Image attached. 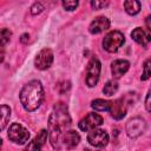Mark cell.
<instances>
[{"label":"cell","mask_w":151,"mask_h":151,"mask_svg":"<svg viewBox=\"0 0 151 151\" xmlns=\"http://www.w3.org/2000/svg\"><path fill=\"white\" fill-rule=\"evenodd\" d=\"M145 107H146V111L147 112H150V110H151V107H150V91L147 92V94H146V99H145Z\"/></svg>","instance_id":"obj_25"},{"label":"cell","mask_w":151,"mask_h":151,"mask_svg":"<svg viewBox=\"0 0 151 151\" xmlns=\"http://www.w3.org/2000/svg\"><path fill=\"white\" fill-rule=\"evenodd\" d=\"M71 125V117L67 110V106L64 103H58L50 118H48V126L51 130V134H57L60 133Z\"/></svg>","instance_id":"obj_2"},{"label":"cell","mask_w":151,"mask_h":151,"mask_svg":"<svg viewBox=\"0 0 151 151\" xmlns=\"http://www.w3.org/2000/svg\"><path fill=\"white\" fill-rule=\"evenodd\" d=\"M53 63V52L51 48H42L35 57L34 59V66L38 68V70H41V71H45L47 68L51 67Z\"/></svg>","instance_id":"obj_8"},{"label":"cell","mask_w":151,"mask_h":151,"mask_svg":"<svg viewBox=\"0 0 151 151\" xmlns=\"http://www.w3.org/2000/svg\"><path fill=\"white\" fill-rule=\"evenodd\" d=\"M61 2L66 11H74L79 5V0H61Z\"/></svg>","instance_id":"obj_21"},{"label":"cell","mask_w":151,"mask_h":151,"mask_svg":"<svg viewBox=\"0 0 151 151\" xmlns=\"http://www.w3.org/2000/svg\"><path fill=\"white\" fill-rule=\"evenodd\" d=\"M124 42H125L124 34L119 31H112L107 33L103 39V47L109 53H114L123 46Z\"/></svg>","instance_id":"obj_4"},{"label":"cell","mask_w":151,"mask_h":151,"mask_svg":"<svg viewBox=\"0 0 151 151\" xmlns=\"http://www.w3.org/2000/svg\"><path fill=\"white\" fill-rule=\"evenodd\" d=\"M42 9H44L42 4H41V2H35V4L31 7V13H32L33 15H37V14L41 13V12H42Z\"/></svg>","instance_id":"obj_24"},{"label":"cell","mask_w":151,"mask_h":151,"mask_svg":"<svg viewBox=\"0 0 151 151\" xmlns=\"http://www.w3.org/2000/svg\"><path fill=\"white\" fill-rule=\"evenodd\" d=\"M150 58L149 59H146L145 60V63H144V72H143V74H142V80H147L149 78H150V76H151V71H150Z\"/></svg>","instance_id":"obj_23"},{"label":"cell","mask_w":151,"mask_h":151,"mask_svg":"<svg viewBox=\"0 0 151 151\" xmlns=\"http://www.w3.org/2000/svg\"><path fill=\"white\" fill-rule=\"evenodd\" d=\"M103 122H104V119L100 114L92 112V113H88L87 116H85L78 123V126L81 131H91V130L100 126L103 124Z\"/></svg>","instance_id":"obj_9"},{"label":"cell","mask_w":151,"mask_h":151,"mask_svg":"<svg viewBox=\"0 0 151 151\" xmlns=\"http://www.w3.org/2000/svg\"><path fill=\"white\" fill-rule=\"evenodd\" d=\"M8 138L15 144H25L29 139V132L19 123H13L8 129Z\"/></svg>","instance_id":"obj_5"},{"label":"cell","mask_w":151,"mask_h":151,"mask_svg":"<svg viewBox=\"0 0 151 151\" xmlns=\"http://www.w3.org/2000/svg\"><path fill=\"white\" fill-rule=\"evenodd\" d=\"M47 137H48V131L45 130V129H42V130L35 136V138L26 146V149H27V150H40V149L45 145V143H46V140H47Z\"/></svg>","instance_id":"obj_14"},{"label":"cell","mask_w":151,"mask_h":151,"mask_svg":"<svg viewBox=\"0 0 151 151\" xmlns=\"http://www.w3.org/2000/svg\"><path fill=\"white\" fill-rule=\"evenodd\" d=\"M12 37V32L8 28H0V46L6 45Z\"/></svg>","instance_id":"obj_20"},{"label":"cell","mask_w":151,"mask_h":151,"mask_svg":"<svg viewBox=\"0 0 151 151\" xmlns=\"http://www.w3.org/2000/svg\"><path fill=\"white\" fill-rule=\"evenodd\" d=\"M109 6V0H91V7L93 9H103Z\"/></svg>","instance_id":"obj_22"},{"label":"cell","mask_w":151,"mask_h":151,"mask_svg":"<svg viewBox=\"0 0 151 151\" xmlns=\"http://www.w3.org/2000/svg\"><path fill=\"white\" fill-rule=\"evenodd\" d=\"M130 67V63L124 59H117L111 64V72L113 78L118 79L122 76H124Z\"/></svg>","instance_id":"obj_13"},{"label":"cell","mask_w":151,"mask_h":151,"mask_svg":"<svg viewBox=\"0 0 151 151\" xmlns=\"http://www.w3.org/2000/svg\"><path fill=\"white\" fill-rule=\"evenodd\" d=\"M110 28V20L106 17H97L88 26L91 34H99Z\"/></svg>","instance_id":"obj_12"},{"label":"cell","mask_w":151,"mask_h":151,"mask_svg":"<svg viewBox=\"0 0 151 151\" xmlns=\"http://www.w3.org/2000/svg\"><path fill=\"white\" fill-rule=\"evenodd\" d=\"M124 8L127 14L136 15L140 12V2H139V0H125Z\"/></svg>","instance_id":"obj_16"},{"label":"cell","mask_w":151,"mask_h":151,"mask_svg":"<svg viewBox=\"0 0 151 151\" xmlns=\"http://www.w3.org/2000/svg\"><path fill=\"white\" fill-rule=\"evenodd\" d=\"M91 106L96 111H109L110 101L109 100H104V99H96V100H93L91 103Z\"/></svg>","instance_id":"obj_18"},{"label":"cell","mask_w":151,"mask_h":151,"mask_svg":"<svg viewBox=\"0 0 151 151\" xmlns=\"http://www.w3.org/2000/svg\"><path fill=\"white\" fill-rule=\"evenodd\" d=\"M1 145H2V139L0 138V147H1Z\"/></svg>","instance_id":"obj_27"},{"label":"cell","mask_w":151,"mask_h":151,"mask_svg":"<svg viewBox=\"0 0 151 151\" xmlns=\"http://www.w3.org/2000/svg\"><path fill=\"white\" fill-rule=\"evenodd\" d=\"M11 117V109L7 105H0V132L6 127Z\"/></svg>","instance_id":"obj_17"},{"label":"cell","mask_w":151,"mask_h":151,"mask_svg":"<svg viewBox=\"0 0 151 151\" xmlns=\"http://www.w3.org/2000/svg\"><path fill=\"white\" fill-rule=\"evenodd\" d=\"M100 70H101V64L98 60V58L93 57L88 65H87V71H86V85L88 87H94L99 80L100 76Z\"/></svg>","instance_id":"obj_6"},{"label":"cell","mask_w":151,"mask_h":151,"mask_svg":"<svg viewBox=\"0 0 151 151\" xmlns=\"http://www.w3.org/2000/svg\"><path fill=\"white\" fill-rule=\"evenodd\" d=\"M50 138L54 149H73L80 142V136L73 130H66L57 134H51Z\"/></svg>","instance_id":"obj_3"},{"label":"cell","mask_w":151,"mask_h":151,"mask_svg":"<svg viewBox=\"0 0 151 151\" xmlns=\"http://www.w3.org/2000/svg\"><path fill=\"white\" fill-rule=\"evenodd\" d=\"M109 112L114 119H117V120L123 119L126 114V106H125L124 100L119 98V99H116L113 101H110Z\"/></svg>","instance_id":"obj_11"},{"label":"cell","mask_w":151,"mask_h":151,"mask_svg":"<svg viewBox=\"0 0 151 151\" xmlns=\"http://www.w3.org/2000/svg\"><path fill=\"white\" fill-rule=\"evenodd\" d=\"M117 91H118V84H117L116 81H113V80L107 81V83L104 85V87H103V92H104V94H106V96H112V94H114Z\"/></svg>","instance_id":"obj_19"},{"label":"cell","mask_w":151,"mask_h":151,"mask_svg":"<svg viewBox=\"0 0 151 151\" xmlns=\"http://www.w3.org/2000/svg\"><path fill=\"white\" fill-rule=\"evenodd\" d=\"M27 38H29V35H28L27 33L22 34V35H21V41H22V42H26V41H27Z\"/></svg>","instance_id":"obj_26"},{"label":"cell","mask_w":151,"mask_h":151,"mask_svg":"<svg viewBox=\"0 0 151 151\" xmlns=\"http://www.w3.org/2000/svg\"><path fill=\"white\" fill-rule=\"evenodd\" d=\"M131 37H132V39L137 42V44H139V45H142V46H146L147 44H149V41H150V34L149 33H146L142 27H137V28H134L132 32H131Z\"/></svg>","instance_id":"obj_15"},{"label":"cell","mask_w":151,"mask_h":151,"mask_svg":"<svg viewBox=\"0 0 151 151\" xmlns=\"http://www.w3.org/2000/svg\"><path fill=\"white\" fill-rule=\"evenodd\" d=\"M146 130V122L140 117H134L130 119L126 124V133L131 138H137L143 134Z\"/></svg>","instance_id":"obj_7"},{"label":"cell","mask_w":151,"mask_h":151,"mask_svg":"<svg viewBox=\"0 0 151 151\" xmlns=\"http://www.w3.org/2000/svg\"><path fill=\"white\" fill-rule=\"evenodd\" d=\"M87 142L96 147H104L109 143V134L106 131L100 129H93L87 134Z\"/></svg>","instance_id":"obj_10"},{"label":"cell","mask_w":151,"mask_h":151,"mask_svg":"<svg viewBox=\"0 0 151 151\" xmlns=\"http://www.w3.org/2000/svg\"><path fill=\"white\" fill-rule=\"evenodd\" d=\"M44 99V88L39 80H31L20 91V101L28 112L35 111Z\"/></svg>","instance_id":"obj_1"}]
</instances>
